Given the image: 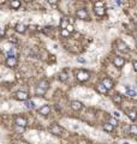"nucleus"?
I'll list each match as a JSON object with an SVG mask.
<instances>
[{
  "label": "nucleus",
  "mask_w": 137,
  "mask_h": 144,
  "mask_svg": "<svg viewBox=\"0 0 137 144\" xmlns=\"http://www.w3.org/2000/svg\"><path fill=\"white\" fill-rule=\"evenodd\" d=\"M48 86H49V83L43 79V81H41V82L36 85V88H35V94L39 95V96H43V95L47 93Z\"/></svg>",
  "instance_id": "nucleus-1"
},
{
  "label": "nucleus",
  "mask_w": 137,
  "mask_h": 144,
  "mask_svg": "<svg viewBox=\"0 0 137 144\" xmlns=\"http://www.w3.org/2000/svg\"><path fill=\"white\" fill-rule=\"evenodd\" d=\"M75 73H76V78H77L80 82H85V81H88V79H89V76H90V73L87 71V70H84V69H80V70H77Z\"/></svg>",
  "instance_id": "nucleus-2"
},
{
  "label": "nucleus",
  "mask_w": 137,
  "mask_h": 144,
  "mask_svg": "<svg viewBox=\"0 0 137 144\" xmlns=\"http://www.w3.org/2000/svg\"><path fill=\"white\" fill-rule=\"evenodd\" d=\"M14 99L18 101H28L29 100V95H28V93L25 91H17L16 94H14Z\"/></svg>",
  "instance_id": "nucleus-3"
},
{
  "label": "nucleus",
  "mask_w": 137,
  "mask_h": 144,
  "mask_svg": "<svg viewBox=\"0 0 137 144\" xmlns=\"http://www.w3.org/2000/svg\"><path fill=\"white\" fill-rule=\"evenodd\" d=\"M77 17L82 21H88L89 19V13L85 9H80V10H77Z\"/></svg>",
  "instance_id": "nucleus-4"
},
{
  "label": "nucleus",
  "mask_w": 137,
  "mask_h": 144,
  "mask_svg": "<svg viewBox=\"0 0 137 144\" xmlns=\"http://www.w3.org/2000/svg\"><path fill=\"white\" fill-rule=\"evenodd\" d=\"M5 64L7 67H16L18 61H17V58L16 57H7L6 60H5Z\"/></svg>",
  "instance_id": "nucleus-5"
},
{
  "label": "nucleus",
  "mask_w": 137,
  "mask_h": 144,
  "mask_svg": "<svg viewBox=\"0 0 137 144\" xmlns=\"http://www.w3.org/2000/svg\"><path fill=\"white\" fill-rule=\"evenodd\" d=\"M14 123H16V125L22 126V127H25L28 125V120L25 118H23V116H16L14 118Z\"/></svg>",
  "instance_id": "nucleus-6"
},
{
  "label": "nucleus",
  "mask_w": 137,
  "mask_h": 144,
  "mask_svg": "<svg viewBox=\"0 0 137 144\" xmlns=\"http://www.w3.org/2000/svg\"><path fill=\"white\" fill-rule=\"evenodd\" d=\"M71 108H72L73 111H81L83 108V103L78 100L71 101Z\"/></svg>",
  "instance_id": "nucleus-7"
},
{
  "label": "nucleus",
  "mask_w": 137,
  "mask_h": 144,
  "mask_svg": "<svg viewBox=\"0 0 137 144\" xmlns=\"http://www.w3.org/2000/svg\"><path fill=\"white\" fill-rule=\"evenodd\" d=\"M113 64L117 66V67H123L124 64H125V59L123 57H119V55H117V57L113 59Z\"/></svg>",
  "instance_id": "nucleus-8"
},
{
  "label": "nucleus",
  "mask_w": 137,
  "mask_h": 144,
  "mask_svg": "<svg viewBox=\"0 0 137 144\" xmlns=\"http://www.w3.org/2000/svg\"><path fill=\"white\" fill-rule=\"evenodd\" d=\"M61 126H59V125H57V124H53L51 127H49V132L52 133V134H59V133H61Z\"/></svg>",
  "instance_id": "nucleus-9"
},
{
  "label": "nucleus",
  "mask_w": 137,
  "mask_h": 144,
  "mask_svg": "<svg viewBox=\"0 0 137 144\" xmlns=\"http://www.w3.org/2000/svg\"><path fill=\"white\" fill-rule=\"evenodd\" d=\"M39 113L41 115H48L51 113V106H48V104H45V106H42L39 108Z\"/></svg>",
  "instance_id": "nucleus-10"
},
{
  "label": "nucleus",
  "mask_w": 137,
  "mask_h": 144,
  "mask_svg": "<svg viewBox=\"0 0 137 144\" xmlns=\"http://www.w3.org/2000/svg\"><path fill=\"white\" fill-rule=\"evenodd\" d=\"M14 29H16V31H17V32L24 34V32H25V30H27V27H25L23 23H17V24H16V27H14Z\"/></svg>",
  "instance_id": "nucleus-11"
},
{
  "label": "nucleus",
  "mask_w": 137,
  "mask_h": 144,
  "mask_svg": "<svg viewBox=\"0 0 137 144\" xmlns=\"http://www.w3.org/2000/svg\"><path fill=\"white\" fill-rule=\"evenodd\" d=\"M125 89H126V96H130V97H136L137 96V93L135 91V90L131 89V86L126 85L125 86Z\"/></svg>",
  "instance_id": "nucleus-12"
},
{
  "label": "nucleus",
  "mask_w": 137,
  "mask_h": 144,
  "mask_svg": "<svg viewBox=\"0 0 137 144\" xmlns=\"http://www.w3.org/2000/svg\"><path fill=\"white\" fill-rule=\"evenodd\" d=\"M68 78V73L66 71L59 72V74H58V79H59L60 82H65Z\"/></svg>",
  "instance_id": "nucleus-13"
},
{
  "label": "nucleus",
  "mask_w": 137,
  "mask_h": 144,
  "mask_svg": "<svg viewBox=\"0 0 137 144\" xmlns=\"http://www.w3.org/2000/svg\"><path fill=\"white\" fill-rule=\"evenodd\" d=\"M102 84L106 86V88H107L108 90L113 88V82L111 81L110 78H103V79H102Z\"/></svg>",
  "instance_id": "nucleus-14"
},
{
  "label": "nucleus",
  "mask_w": 137,
  "mask_h": 144,
  "mask_svg": "<svg viewBox=\"0 0 137 144\" xmlns=\"http://www.w3.org/2000/svg\"><path fill=\"white\" fill-rule=\"evenodd\" d=\"M96 90H97L100 94H107V93H108V89L103 85L102 83H101V84H99V85L96 86Z\"/></svg>",
  "instance_id": "nucleus-15"
},
{
  "label": "nucleus",
  "mask_w": 137,
  "mask_h": 144,
  "mask_svg": "<svg viewBox=\"0 0 137 144\" xmlns=\"http://www.w3.org/2000/svg\"><path fill=\"white\" fill-rule=\"evenodd\" d=\"M127 115L131 120H136L137 119V109H130L127 111Z\"/></svg>",
  "instance_id": "nucleus-16"
},
{
  "label": "nucleus",
  "mask_w": 137,
  "mask_h": 144,
  "mask_svg": "<svg viewBox=\"0 0 137 144\" xmlns=\"http://www.w3.org/2000/svg\"><path fill=\"white\" fill-rule=\"evenodd\" d=\"M24 106H25V108H27V109H34V108L36 107L35 102H34V101H31V100H28V101H25Z\"/></svg>",
  "instance_id": "nucleus-17"
},
{
  "label": "nucleus",
  "mask_w": 137,
  "mask_h": 144,
  "mask_svg": "<svg viewBox=\"0 0 137 144\" xmlns=\"http://www.w3.org/2000/svg\"><path fill=\"white\" fill-rule=\"evenodd\" d=\"M118 47H119V49H120V51H123V52H127V51H129V48H127L126 43H124L123 41H119V42H118Z\"/></svg>",
  "instance_id": "nucleus-18"
},
{
  "label": "nucleus",
  "mask_w": 137,
  "mask_h": 144,
  "mask_svg": "<svg viewBox=\"0 0 137 144\" xmlns=\"http://www.w3.org/2000/svg\"><path fill=\"white\" fill-rule=\"evenodd\" d=\"M12 9L14 10H17V9H19L21 7V1L19 0H13V1H11V5H10Z\"/></svg>",
  "instance_id": "nucleus-19"
},
{
  "label": "nucleus",
  "mask_w": 137,
  "mask_h": 144,
  "mask_svg": "<svg viewBox=\"0 0 137 144\" xmlns=\"http://www.w3.org/2000/svg\"><path fill=\"white\" fill-rule=\"evenodd\" d=\"M112 100L114 101V102H115V103H118V104H119V103H122V96H120V95H119V94H114V95H113V96H112Z\"/></svg>",
  "instance_id": "nucleus-20"
},
{
  "label": "nucleus",
  "mask_w": 137,
  "mask_h": 144,
  "mask_svg": "<svg viewBox=\"0 0 137 144\" xmlns=\"http://www.w3.org/2000/svg\"><path fill=\"white\" fill-rule=\"evenodd\" d=\"M95 13L100 17L105 16V9L103 7H95Z\"/></svg>",
  "instance_id": "nucleus-21"
},
{
  "label": "nucleus",
  "mask_w": 137,
  "mask_h": 144,
  "mask_svg": "<svg viewBox=\"0 0 137 144\" xmlns=\"http://www.w3.org/2000/svg\"><path fill=\"white\" fill-rule=\"evenodd\" d=\"M113 129H114V126H113L112 124H110V123H106V124L103 125V130L107 131V132H112Z\"/></svg>",
  "instance_id": "nucleus-22"
},
{
  "label": "nucleus",
  "mask_w": 137,
  "mask_h": 144,
  "mask_svg": "<svg viewBox=\"0 0 137 144\" xmlns=\"http://www.w3.org/2000/svg\"><path fill=\"white\" fill-rule=\"evenodd\" d=\"M68 25V21L66 19V18H63L61 19V22H60V28L61 29H66Z\"/></svg>",
  "instance_id": "nucleus-23"
},
{
  "label": "nucleus",
  "mask_w": 137,
  "mask_h": 144,
  "mask_svg": "<svg viewBox=\"0 0 137 144\" xmlns=\"http://www.w3.org/2000/svg\"><path fill=\"white\" fill-rule=\"evenodd\" d=\"M129 133L130 134H137V125H131L129 127Z\"/></svg>",
  "instance_id": "nucleus-24"
},
{
  "label": "nucleus",
  "mask_w": 137,
  "mask_h": 144,
  "mask_svg": "<svg viewBox=\"0 0 137 144\" xmlns=\"http://www.w3.org/2000/svg\"><path fill=\"white\" fill-rule=\"evenodd\" d=\"M60 35H61L63 37H68V36H70L71 34L68 32L66 29H61V30H60Z\"/></svg>",
  "instance_id": "nucleus-25"
},
{
  "label": "nucleus",
  "mask_w": 137,
  "mask_h": 144,
  "mask_svg": "<svg viewBox=\"0 0 137 144\" xmlns=\"http://www.w3.org/2000/svg\"><path fill=\"white\" fill-rule=\"evenodd\" d=\"M14 129H16V131H17V132H19V133H23V132H24V130H25V127H22V126H18V125H16V126H14Z\"/></svg>",
  "instance_id": "nucleus-26"
},
{
  "label": "nucleus",
  "mask_w": 137,
  "mask_h": 144,
  "mask_svg": "<svg viewBox=\"0 0 137 144\" xmlns=\"http://www.w3.org/2000/svg\"><path fill=\"white\" fill-rule=\"evenodd\" d=\"M66 30H68V31L70 32V34H72V32L75 31V29H73V25H72V24H68V28H66Z\"/></svg>",
  "instance_id": "nucleus-27"
},
{
  "label": "nucleus",
  "mask_w": 137,
  "mask_h": 144,
  "mask_svg": "<svg viewBox=\"0 0 137 144\" xmlns=\"http://www.w3.org/2000/svg\"><path fill=\"white\" fill-rule=\"evenodd\" d=\"M112 114H113V116H114V118H117V119H118V118H120V113H119V112H117V111H115V112H113Z\"/></svg>",
  "instance_id": "nucleus-28"
},
{
  "label": "nucleus",
  "mask_w": 137,
  "mask_h": 144,
  "mask_svg": "<svg viewBox=\"0 0 137 144\" xmlns=\"http://www.w3.org/2000/svg\"><path fill=\"white\" fill-rule=\"evenodd\" d=\"M110 124H112L113 126H115L117 125V120L115 119H110Z\"/></svg>",
  "instance_id": "nucleus-29"
},
{
  "label": "nucleus",
  "mask_w": 137,
  "mask_h": 144,
  "mask_svg": "<svg viewBox=\"0 0 137 144\" xmlns=\"http://www.w3.org/2000/svg\"><path fill=\"white\" fill-rule=\"evenodd\" d=\"M77 61H78V62H82V64H85V62H87V61H85V59H83V58H78V59H77Z\"/></svg>",
  "instance_id": "nucleus-30"
},
{
  "label": "nucleus",
  "mask_w": 137,
  "mask_h": 144,
  "mask_svg": "<svg viewBox=\"0 0 137 144\" xmlns=\"http://www.w3.org/2000/svg\"><path fill=\"white\" fill-rule=\"evenodd\" d=\"M10 41H11V42H13V43H18V40H17L16 37H11V39H10Z\"/></svg>",
  "instance_id": "nucleus-31"
},
{
  "label": "nucleus",
  "mask_w": 137,
  "mask_h": 144,
  "mask_svg": "<svg viewBox=\"0 0 137 144\" xmlns=\"http://www.w3.org/2000/svg\"><path fill=\"white\" fill-rule=\"evenodd\" d=\"M102 5H103L102 2H96V4H95V7H102Z\"/></svg>",
  "instance_id": "nucleus-32"
},
{
  "label": "nucleus",
  "mask_w": 137,
  "mask_h": 144,
  "mask_svg": "<svg viewBox=\"0 0 137 144\" xmlns=\"http://www.w3.org/2000/svg\"><path fill=\"white\" fill-rule=\"evenodd\" d=\"M134 70L137 72V61H134Z\"/></svg>",
  "instance_id": "nucleus-33"
},
{
  "label": "nucleus",
  "mask_w": 137,
  "mask_h": 144,
  "mask_svg": "<svg viewBox=\"0 0 137 144\" xmlns=\"http://www.w3.org/2000/svg\"><path fill=\"white\" fill-rule=\"evenodd\" d=\"M5 35V30L4 29H1V36H4Z\"/></svg>",
  "instance_id": "nucleus-34"
},
{
  "label": "nucleus",
  "mask_w": 137,
  "mask_h": 144,
  "mask_svg": "<svg viewBox=\"0 0 137 144\" xmlns=\"http://www.w3.org/2000/svg\"><path fill=\"white\" fill-rule=\"evenodd\" d=\"M49 4H53V5H55V1H53V0H51V1H48Z\"/></svg>",
  "instance_id": "nucleus-35"
},
{
  "label": "nucleus",
  "mask_w": 137,
  "mask_h": 144,
  "mask_svg": "<svg viewBox=\"0 0 137 144\" xmlns=\"http://www.w3.org/2000/svg\"><path fill=\"white\" fill-rule=\"evenodd\" d=\"M123 144H130V143H129V142H124Z\"/></svg>",
  "instance_id": "nucleus-36"
}]
</instances>
